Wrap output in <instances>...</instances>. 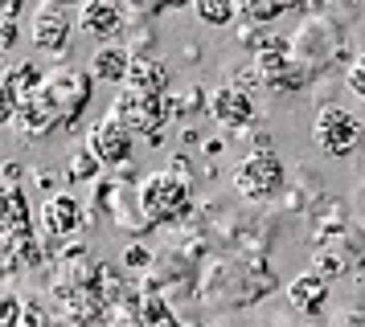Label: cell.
Returning a JSON list of instances; mask_svg holds the SVG:
<instances>
[{
  "mask_svg": "<svg viewBox=\"0 0 365 327\" xmlns=\"http://www.w3.org/2000/svg\"><path fill=\"white\" fill-rule=\"evenodd\" d=\"M91 90H95L91 70L53 65V70H46L41 86L13 111L9 127L17 131L21 139H50L58 131H70L91 107Z\"/></svg>",
  "mask_w": 365,
  "mask_h": 327,
  "instance_id": "obj_1",
  "label": "cell"
},
{
  "mask_svg": "<svg viewBox=\"0 0 365 327\" xmlns=\"http://www.w3.org/2000/svg\"><path fill=\"white\" fill-rule=\"evenodd\" d=\"M279 291V274L271 258H250V254H214L197 270V299L214 311H247L267 303Z\"/></svg>",
  "mask_w": 365,
  "mask_h": 327,
  "instance_id": "obj_2",
  "label": "cell"
},
{
  "mask_svg": "<svg viewBox=\"0 0 365 327\" xmlns=\"http://www.w3.org/2000/svg\"><path fill=\"white\" fill-rule=\"evenodd\" d=\"M292 53H296L299 62L312 65L316 82L324 78V74H345V65L357 58L353 53V37L341 21H332L324 13H304L299 16V25L292 29Z\"/></svg>",
  "mask_w": 365,
  "mask_h": 327,
  "instance_id": "obj_3",
  "label": "cell"
},
{
  "mask_svg": "<svg viewBox=\"0 0 365 327\" xmlns=\"http://www.w3.org/2000/svg\"><path fill=\"white\" fill-rule=\"evenodd\" d=\"M140 188V205L148 213V221L156 229H173L193 217V193H197V180H185L173 168H156L135 184Z\"/></svg>",
  "mask_w": 365,
  "mask_h": 327,
  "instance_id": "obj_4",
  "label": "cell"
},
{
  "mask_svg": "<svg viewBox=\"0 0 365 327\" xmlns=\"http://www.w3.org/2000/svg\"><path fill=\"white\" fill-rule=\"evenodd\" d=\"M230 188L247 205H271V200H279L283 188H287V168H283L279 151L275 147L271 151H247L230 168Z\"/></svg>",
  "mask_w": 365,
  "mask_h": 327,
  "instance_id": "obj_5",
  "label": "cell"
},
{
  "mask_svg": "<svg viewBox=\"0 0 365 327\" xmlns=\"http://www.w3.org/2000/svg\"><path fill=\"white\" fill-rule=\"evenodd\" d=\"M107 114L119 119L132 135H148V144H160V131L173 123V98L152 95V90H135V86H119Z\"/></svg>",
  "mask_w": 365,
  "mask_h": 327,
  "instance_id": "obj_6",
  "label": "cell"
},
{
  "mask_svg": "<svg viewBox=\"0 0 365 327\" xmlns=\"http://www.w3.org/2000/svg\"><path fill=\"white\" fill-rule=\"evenodd\" d=\"M312 144L329 160H349L365 144V123L341 102H320L312 119Z\"/></svg>",
  "mask_w": 365,
  "mask_h": 327,
  "instance_id": "obj_7",
  "label": "cell"
},
{
  "mask_svg": "<svg viewBox=\"0 0 365 327\" xmlns=\"http://www.w3.org/2000/svg\"><path fill=\"white\" fill-rule=\"evenodd\" d=\"M70 33H74V21H70L66 4H53V0H41L29 16V41H34L41 53H66L70 49Z\"/></svg>",
  "mask_w": 365,
  "mask_h": 327,
  "instance_id": "obj_8",
  "label": "cell"
},
{
  "mask_svg": "<svg viewBox=\"0 0 365 327\" xmlns=\"http://www.w3.org/2000/svg\"><path fill=\"white\" fill-rule=\"evenodd\" d=\"M210 119H214L226 135L247 131L250 123H255V98H250V90L234 86V82L214 86V90H210Z\"/></svg>",
  "mask_w": 365,
  "mask_h": 327,
  "instance_id": "obj_9",
  "label": "cell"
},
{
  "mask_svg": "<svg viewBox=\"0 0 365 327\" xmlns=\"http://www.w3.org/2000/svg\"><path fill=\"white\" fill-rule=\"evenodd\" d=\"M329 278L316 274L312 266L304 270V274H296L287 286H283V299H287V307L296 311V315H304V319H324L329 315Z\"/></svg>",
  "mask_w": 365,
  "mask_h": 327,
  "instance_id": "obj_10",
  "label": "cell"
},
{
  "mask_svg": "<svg viewBox=\"0 0 365 327\" xmlns=\"http://www.w3.org/2000/svg\"><path fill=\"white\" fill-rule=\"evenodd\" d=\"M132 144H135V135L119 119H111V114H103L95 127L86 131V147L99 156L103 168H119V164H128L132 160Z\"/></svg>",
  "mask_w": 365,
  "mask_h": 327,
  "instance_id": "obj_11",
  "label": "cell"
},
{
  "mask_svg": "<svg viewBox=\"0 0 365 327\" xmlns=\"http://www.w3.org/2000/svg\"><path fill=\"white\" fill-rule=\"evenodd\" d=\"M86 221V209L78 196L70 193H50L46 196V205H41V229L50 233L53 242H66V237H74L78 229H83Z\"/></svg>",
  "mask_w": 365,
  "mask_h": 327,
  "instance_id": "obj_12",
  "label": "cell"
},
{
  "mask_svg": "<svg viewBox=\"0 0 365 327\" xmlns=\"http://www.w3.org/2000/svg\"><path fill=\"white\" fill-rule=\"evenodd\" d=\"M123 25H128V16H123L119 0H83L78 4V29L99 41H115Z\"/></svg>",
  "mask_w": 365,
  "mask_h": 327,
  "instance_id": "obj_13",
  "label": "cell"
},
{
  "mask_svg": "<svg viewBox=\"0 0 365 327\" xmlns=\"http://www.w3.org/2000/svg\"><path fill=\"white\" fill-rule=\"evenodd\" d=\"M349 221H353L349 200H341V196H320L312 209H308V245H320V242H329V237H336Z\"/></svg>",
  "mask_w": 365,
  "mask_h": 327,
  "instance_id": "obj_14",
  "label": "cell"
},
{
  "mask_svg": "<svg viewBox=\"0 0 365 327\" xmlns=\"http://www.w3.org/2000/svg\"><path fill=\"white\" fill-rule=\"evenodd\" d=\"M320 196H329V184H324V176L316 172V168H308V164H296V180H287V188H283V209L287 213H304L308 217V209H312Z\"/></svg>",
  "mask_w": 365,
  "mask_h": 327,
  "instance_id": "obj_15",
  "label": "cell"
},
{
  "mask_svg": "<svg viewBox=\"0 0 365 327\" xmlns=\"http://www.w3.org/2000/svg\"><path fill=\"white\" fill-rule=\"evenodd\" d=\"M128 65H132V53H128L123 41H103V45L91 53V65H86V70H91L95 82H115V86H123Z\"/></svg>",
  "mask_w": 365,
  "mask_h": 327,
  "instance_id": "obj_16",
  "label": "cell"
},
{
  "mask_svg": "<svg viewBox=\"0 0 365 327\" xmlns=\"http://www.w3.org/2000/svg\"><path fill=\"white\" fill-rule=\"evenodd\" d=\"M123 86L152 90V95H168V90H173V70H168V62H160L156 53H152V58H132Z\"/></svg>",
  "mask_w": 365,
  "mask_h": 327,
  "instance_id": "obj_17",
  "label": "cell"
},
{
  "mask_svg": "<svg viewBox=\"0 0 365 327\" xmlns=\"http://www.w3.org/2000/svg\"><path fill=\"white\" fill-rule=\"evenodd\" d=\"M41 78H46V70H41L37 62H17V65H9V70H0V82L13 90L17 107H21L29 95H34L37 86H41Z\"/></svg>",
  "mask_w": 365,
  "mask_h": 327,
  "instance_id": "obj_18",
  "label": "cell"
},
{
  "mask_svg": "<svg viewBox=\"0 0 365 327\" xmlns=\"http://www.w3.org/2000/svg\"><path fill=\"white\" fill-rule=\"evenodd\" d=\"M308 266H312L316 274H324L329 282H336V278H349V262H345V254H341V245L332 242H320V245H312V254H308Z\"/></svg>",
  "mask_w": 365,
  "mask_h": 327,
  "instance_id": "obj_19",
  "label": "cell"
},
{
  "mask_svg": "<svg viewBox=\"0 0 365 327\" xmlns=\"http://www.w3.org/2000/svg\"><path fill=\"white\" fill-rule=\"evenodd\" d=\"M332 242L341 245V254L349 262V274H365V225L361 221H349Z\"/></svg>",
  "mask_w": 365,
  "mask_h": 327,
  "instance_id": "obj_20",
  "label": "cell"
},
{
  "mask_svg": "<svg viewBox=\"0 0 365 327\" xmlns=\"http://www.w3.org/2000/svg\"><path fill=\"white\" fill-rule=\"evenodd\" d=\"M99 172H103V164H99V156H95L86 144L70 151V160H66V180H70V184H95Z\"/></svg>",
  "mask_w": 365,
  "mask_h": 327,
  "instance_id": "obj_21",
  "label": "cell"
},
{
  "mask_svg": "<svg viewBox=\"0 0 365 327\" xmlns=\"http://www.w3.org/2000/svg\"><path fill=\"white\" fill-rule=\"evenodd\" d=\"M173 98V119L189 123L193 114H210V90L205 86H185L181 95H168Z\"/></svg>",
  "mask_w": 365,
  "mask_h": 327,
  "instance_id": "obj_22",
  "label": "cell"
},
{
  "mask_svg": "<svg viewBox=\"0 0 365 327\" xmlns=\"http://www.w3.org/2000/svg\"><path fill=\"white\" fill-rule=\"evenodd\" d=\"M193 13H197V21L210 25V29H226V25L238 21L234 0H193Z\"/></svg>",
  "mask_w": 365,
  "mask_h": 327,
  "instance_id": "obj_23",
  "label": "cell"
},
{
  "mask_svg": "<svg viewBox=\"0 0 365 327\" xmlns=\"http://www.w3.org/2000/svg\"><path fill=\"white\" fill-rule=\"evenodd\" d=\"M238 21H255V25H275L283 16V0H234Z\"/></svg>",
  "mask_w": 365,
  "mask_h": 327,
  "instance_id": "obj_24",
  "label": "cell"
},
{
  "mask_svg": "<svg viewBox=\"0 0 365 327\" xmlns=\"http://www.w3.org/2000/svg\"><path fill=\"white\" fill-rule=\"evenodd\" d=\"M316 13L332 16V21H341V25H353L357 16H361V0H316Z\"/></svg>",
  "mask_w": 365,
  "mask_h": 327,
  "instance_id": "obj_25",
  "label": "cell"
},
{
  "mask_svg": "<svg viewBox=\"0 0 365 327\" xmlns=\"http://www.w3.org/2000/svg\"><path fill=\"white\" fill-rule=\"evenodd\" d=\"M119 4H123L128 25H152L156 16L165 13V4H160V0H119Z\"/></svg>",
  "mask_w": 365,
  "mask_h": 327,
  "instance_id": "obj_26",
  "label": "cell"
},
{
  "mask_svg": "<svg viewBox=\"0 0 365 327\" xmlns=\"http://www.w3.org/2000/svg\"><path fill=\"white\" fill-rule=\"evenodd\" d=\"M156 41H160V37L152 33V25H132V33L123 37V45H128L132 58H152V53H156Z\"/></svg>",
  "mask_w": 365,
  "mask_h": 327,
  "instance_id": "obj_27",
  "label": "cell"
},
{
  "mask_svg": "<svg viewBox=\"0 0 365 327\" xmlns=\"http://www.w3.org/2000/svg\"><path fill=\"white\" fill-rule=\"evenodd\" d=\"M119 262H123V270H135V274H148L152 270V262H156V254H152L148 245H123V254H119Z\"/></svg>",
  "mask_w": 365,
  "mask_h": 327,
  "instance_id": "obj_28",
  "label": "cell"
},
{
  "mask_svg": "<svg viewBox=\"0 0 365 327\" xmlns=\"http://www.w3.org/2000/svg\"><path fill=\"white\" fill-rule=\"evenodd\" d=\"M226 82L242 86V90H250V95H255V90H263V78H259V65H255V58H250V62H238V65H234L230 74H226Z\"/></svg>",
  "mask_w": 365,
  "mask_h": 327,
  "instance_id": "obj_29",
  "label": "cell"
},
{
  "mask_svg": "<svg viewBox=\"0 0 365 327\" xmlns=\"http://www.w3.org/2000/svg\"><path fill=\"white\" fill-rule=\"evenodd\" d=\"M341 82H345V90L353 98H361L365 102V53H357L353 62L345 65V74H341Z\"/></svg>",
  "mask_w": 365,
  "mask_h": 327,
  "instance_id": "obj_30",
  "label": "cell"
},
{
  "mask_svg": "<svg viewBox=\"0 0 365 327\" xmlns=\"http://www.w3.org/2000/svg\"><path fill=\"white\" fill-rule=\"evenodd\" d=\"M329 327H365V307L361 303H353V307H336L332 311Z\"/></svg>",
  "mask_w": 365,
  "mask_h": 327,
  "instance_id": "obj_31",
  "label": "cell"
},
{
  "mask_svg": "<svg viewBox=\"0 0 365 327\" xmlns=\"http://www.w3.org/2000/svg\"><path fill=\"white\" fill-rule=\"evenodd\" d=\"M349 209H353V221H361V225H365V172H361V180L353 184V196H349Z\"/></svg>",
  "mask_w": 365,
  "mask_h": 327,
  "instance_id": "obj_32",
  "label": "cell"
},
{
  "mask_svg": "<svg viewBox=\"0 0 365 327\" xmlns=\"http://www.w3.org/2000/svg\"><path fill=\"white\" fill-rule=\"evenodd\" d=\"M17 45V16H0V49Z\"/></svg>",
  "mask_w": 365,
  "mask_h": 327,
  "instance_id": "obj_33",
  "label": "cell"
},
{
  "mask_svg": "<svg viewBox=\"0 0 365 327\" xmlns=\"http://www.w3.org/2000/svg\"><path fill=\"white\" fill-rule=\"evenodd\" d=\"M283 13H316V0H283Z\"/></svg>",
  "mask_w": 365,
  "mask_h": 327,
  "instance_id": "obj_34",
  "label": "cell"
},
{
  "mask_svg": "<svg viewBox=\"0 0 365 327\" xmlns=\"http://www.w3.org/2000/svg\"><path fill=\"white\" fill-rule=\"evenodd\" d=\"M222 147H226V139H205L201 151H205V156H222Z\"/></svg>",
  "mask_w": 365,
  "mask_h": 327,
  "instance_id": "obj_35",
  "label": "cell"
},
{
  "mask_svg": "<svg viewBox=\"0 0 365 327\" xmlns=\"http://www.w3.org/2000/svg\"><path fill=\"white\" fill-rule=\"evenodd\" d=\"M21 13V0H0V16H17Z\"/></svg>",
  "mask_w": 365,
  "mask_h": 327,
  "instance_id": "obj_36",
  "label": "cell"
},
{
  "mask_svg": "<svg viewBox=\"0 0 365 327\" xmlns=\"http://www.w3.org/2000/svg\"><path fill=\"white\" fill-rule=\"evenodd\" d=\"M4 180H9V184H17V180H21V168H17V160H9V168H4Z\"/></svg>",
  "mask_w": 365,
  "mask_h": 327,
  "instance_id": "obj_37",
  "label": "cell"
},
{
  "mask_svg": "<svg viewBox=\"0 0 365 327\" xmlns=\"http://www.w3.org/2000/svg\"><path fill=\"white\" fill-rule=\"evenodd\" d=\"M160 4H165V13H168V9H189L193 0H160Z\"/></svg>",
  "mask_w": 365,
  "mask_h": 327,
  "instance_id": "obj_38",
  "label": "cell"
},
{
  "mask_svg": "<svg viewBox=\"0 0 365 327\" xmlns=\"http://www.w3.org/2000/svg\"><path fill=\"white\" fill-rule=\"evenodd\" d=\"M53 4H66V9H70V4H83V0H53Z\"/></svg>",
  "mask_w": 365,
  "mask_h": 327,
  "instance_id": "obj_39",
  "label": "cell"
}]
</instances>
